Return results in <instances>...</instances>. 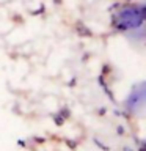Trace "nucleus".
<instances>
[{
    "label": "nucleus",
    "instance_id": "7",
    "mask_svg": "<svg viewBox=\"0 0 146 151\" xmlns=\"http://www.w3.org/2000/svg\"><path fill=\"white\" fill-rule=\"evenodd\" d=\"M116 134H118V135H124V134H126V127L122 126V124L116 126Z\"/></svg>",
    "mask_w": 146,
    "mask_h": 151
},
{
    "label": "nucleus",
    "instance_id": "12",
    "mask_svg": "<svg viewBox=\"0 0 146 151\" xmlns=\"http://www.w3.org/2000/svg\"><path fill=\"white\" fill-rule=\"evenodd\" d=\"M122 151H134V150L129 148V146H122Z\"/></svg>",
    "mask_w": 146,
    "mask_h": 151
},
{
    "label": "nucleus",
    "instance_id": "10",
    "mask_svg": "<svg viewBox=\"0 0 146 151\" xmlns=\"http://www.w3.org/2000/svg\"><path fill=\"white\" fill-rule=\"evenodd\" d=\"M16 143H17L19 146H22V148H25V146H27V142H25V140H22V139H19Z\"/></svg>",
    "mask_w": 146,
    "mask_h": 151
},
{
    "label": "nucleus",
    "instance_id": "1",
    "mask_svg": "<svg viewBox=\"0 0 146 151\" xmlns=\"http://www.w3.org/2000/svg\"><path fill=\"white\" fill-rule=\"evenodd\" d=\"M75 30H77V33L80 36H85V38H89V36H93V32L89 30V28L85 25V24H82V22H79L77 24V27H75Z\"/></svg>",
    "mask_w": 146,
    "mask_h": 151
},
{
    "label": "nucleus",
    "instance_id": "4",
    "mask_svg": "<svg viewBox=\"0 0 146 151\" xmlns=\"http://www.w3.org/2000/svg\"><path fill=\"white\" fill-rule=\"evenodd\" d=\"M58 113L64 118V120H69V118H71V110H69V109L66 107V106H64V107H61L60 110H58Z\"/></svg>",
    "mask_w": 146,
    "mask_h": 151
},
{
    "label": "nucleus",
    "instance_id": "2",
    "mask_svg": "<svg viewBox=\"0 0 146 151\" xmlns=\"http://www.w3.org/2000/svg\"><path fill=\"white\" fill-rule=\"evenodd\" d=\"M64 143H66V146H68L71 151H75L77 146H79V142L74 140V139H64Z\"/></svg>",
    "mask_w": 146,
    "mask_h": 151
},
{
    "label": "nucleus",
    "instance_id": "11",
    "mask_svg": "<svg viewBox=\"0 0 146 151\" xmlns=\"http://www.w3.org/2000/svg\"><path fill=\"white\" fill-rule=\"evenodd\" d=\"M75 83H77V80H75V77H74V79H72V80H71V82L68 83V85H69V87H74Z\"/></svg>",
    "mask_w": 146,
    "mask_h": 151
},
{
    "label": "nucleus",
    "instance_id": "9",
    "mask_svg": "<svg viewBox=\"0 0 146 151\" xmlns=\"http://www.w3.org/2000/svg\"><path fill=\"white\" fill-rule=\"evenodd\" d=\"M105 112H107V109H105V107L97 109V115H99V116H104V115H105Z\"/></svg>",
    "mask_w": 146,
    "mask_h": 151
},
{
    "label": "nucleus",
    "instance_id": "3",
    "mask_svg": "<svg viewBox=\"0 0 146 151\" xmlns=\"http://www.w3.org/2000/svg\"><path fill=\"white\" fill-rule=\"evenodd\" d=\"M52 118H54V123H55V126H63L64 124V118L60 115V113H54V115H52Z\"/></svg>",
    "mask_w": 146,
    "mask_h": 151
},
{
    "label": "nucleus",
    "instance_id": "8",
    "mask_svg": "<svg viewBox=\"0 0 146 151\" xmlns=\"http://www.w3.org/2000/svg\"><path fill=\"white\" fill-rule=\"evenodd\" d=\"M138 143H140V148H138V151H146V142H145V140H140Z\"/></svg>",
    "mask_w": 146,
    "mask_h": 151
},
{
    "label": "nucleus",
    "instance_id": "6",
    "mask_svg": "<svg viewBox=\"0 0 146 151\" xmlns=\"http://www.w3.org/2000/svg\"><path fill=\"white\" fill-rule=\"evenodd\" d=\"M31 140L35 142L36 145H44L46 142H47V139H46V137H39V135H35V137H33Z\"/></svg>",
    "mask_w": 146,
    "mask_h": 151
},
{
    "label": "nucleus",
    "instance_id": "5",
    "mask_svg": "<svg viewBox=\"0 0 146 151\" xmlns=\"http://www.w3.org/2000/svg\"><path fill=\"white\" fill-rule=\"evenodd\" d=\"M93 142H94V145L96 146H99V148H101L102 151H110V146H107V145H104L101 140L99 139H93Z\"/></svg>",
    "mask_w": 146,
    "mask_h": 151
},
{
    "label": "nucleus",
    "instance_id": "13",
    "mask_svg": "<svg viewBox=\"0 0 146 151\" xmlns=\"http://www.w3.org/2000/svg\"><path fill=\"white\" fill-rule=\"evenodd\" d=\"M54 3L55 5H61V3H63V0H54Z\"/></svg>",
    "mask_w": 146,
    "mask_h": 151
}]
</instances>
